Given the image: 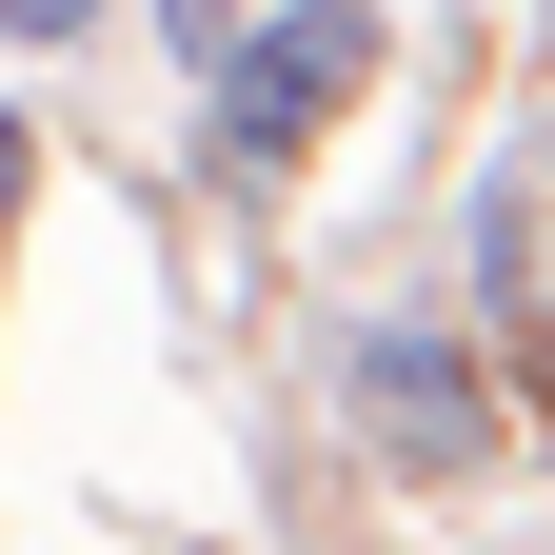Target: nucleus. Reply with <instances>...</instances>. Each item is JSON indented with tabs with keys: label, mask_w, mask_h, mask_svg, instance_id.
Returning a JSON list of instances; mask_svg holds the SVG:
<instances>
[{
	"label": "nucleus",
	"mask_w": 555,
	"mask_h": 555,
	"mask_svg": "<svg viewBox=\"0 0 555 555\" xmlns=\"http://www.w3.org/2000/svg\"><path fill=\"white\" fill-rule=\"evenodd\" d=\"M358 80H377V21H358V0H258L238 60H219V159H318Z\"/></svg>",
	"instance_id": "1"
},
{
	"label": "nucleus",
	"mask_w": 555,
	"mask_h": 555,
	"mask_svg": "<svg viewBox=\"0 0 555 555\" xmlns=\"http://www.w3.org/2000/svg\"><path fill=\"white\" fill-rule=\"evenodd\" d=\"M337 397H358V416H377V456H416V476H456L476 437H496V397H476V358H456V337H416V318L337 337Z\"/></svg>",
	"instance_id": "2"
},
{
	"label": "nucleus",
	"mask_w": 555,
	"mask_h": 555,
	"mask_svg": "<svg viewBox=\"0 0 555 555\" xmlns=\"http://www.w3.org/2000/svg\"><path fill=\"white\" fill-rule=\"evenodd\" d=\"M100 21V0H0V40H80Z\"/></svg>",
	"instance_id": "3"
},
{
	"label": "nucleus",
	"mask_w": 555,
	"mask_h": 555,
	"mask_svg": "<svg viewBox=\"0 0 555 555\" xmlns=\"http://www.w3.org/2000/svg\"><path fill=\"white\" fill-rule=\"evenodd\" d=\"M0 179H21V119H0Z\"/></svg>",
	"instance_id": "4"
}]
</instances>
